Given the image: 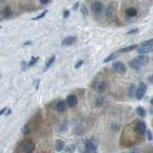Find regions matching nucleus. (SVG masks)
Wrapping results in <instances>:
<instances>
[{
  "instance_id": "obj_1",
  "label": "nucleus",
  "mask_w": 153,
  "mask_h": 153,
  "mask_svg": "<svg viewBox=\"0 0 153 153\" xmlns=\"http://www.w3.org/2000/svg\"><path fill=\"white\" fill-rule=\"evenodd\" d=\"M146 83L141 82L139 84V87L136 89V92H135V97L137 98V100H142L146 94Z\"/></svg>"
},
{
  "instance_id": "obj_2",
  "label": "nucleus",
  "mask_w": 153,
  "mask_h": 153,
  "mask_svg": "<svg viewBox=\"0 0 153 153\" xmlns=\"http://www.w3.org/2000/svg\"><path fill=\"white\" fill-rule=\"evenodd\" d=\"M116 16V9H115V5L114 3L110 4L108 6V8L106 9V18L109 20V21H113L115 19Z\"/></svg>"
},
{
  "instance_id": "obj_3",
  "label": "nucleus",
  "mask_w": 153,
  "mask_h": 153,
  "mask_svg": "<svg viewBox=\"0 0 153 153\" xmlns=\"http://www.w3.org/2000/svg\"><path fill=\"white\" fill-rule=\"evenodd\" d=\"M113 70L115 71L116 73L122 75L126 72V66L122 63V62L117 61V62H114L113 63Z\"/></svg>"
},
{
  "instance_id": "obj_4",
  "label": "nucleus",
  "mask_w": 153,
  "mask_h": 153,
  "mask_svg": "<svg viewBox=\"0 0 153 153\" xmlns=\"http://www.w3.org/2000/svg\"><path fill=\"white\" fill-rule=\"evenodd\" d=\"M146 130V124L143 121H138L135 126V131L139 135H143Z\"/></svg>"
},
{
  "instance_id": "obj_5",
  "label": "nucleus",
  "mask_w": 153,
  "mask_h": 153,
  "mask_svg": "<svg viewBox=\"0 0 153 153\" xmlns=\"http://www.w3.org/2000/svg\"><path fill=\"white\" fill-rule=\"evenodd\" d=\"M85 149H86V151L89 153L97 152V143H95V141L89 140L85 143Z\"/></svg>"
},
{
  "instance_id": "obj_6",
  "label": "nucleus",
  "mask_w": 153,
  "mask_h": 153,
  "mask_svg": "<svg viewBox=\"0 0 153 153\" xmlns=\"http://www.w3.org/2000/svg\"><path fill=\"white\" fill-rule=\"evenodd\" d=\"M135 61H136L138 65L141 67V66H145V65H146L148 63V62H149V58L143 54V55H140L139 56H137V58H135Z\"/></svg>"
},
{
  "instance_id": "obj_7",
  "label": "nucleus",
  "mask_w": 153,
  "mask_h": 153,
  "mask_svg": "<svg viewBox=\"0 0 153 153\" xmlns=\"http://www.w3.org/2000/svg\"><path fill=\"white\" fill-rule=\"evenodd\" d=\"M66 103L69 107H75L78 104V98L75 95H69L66 99Z\"/></svg>"
},
{
  "instance_id": "obj_8",
  "label": "nucleus",
  "mask_w": 153,
  "mask_h": 153,
  "mask_svg": "<svg viewBox=\"0 0 153 153\" xmlns=\"http://www.w3.org/2000/svg\"><path fill=\"white\" fill-rule=\"evenodd\" d=\"M153 50V45H141L140 48H138V53L141 55L143 54H148L152 52Z\"/></svg>"
},
{
  "instance_id": "obj_9",
  "label": "nucleus",
  "mask_w": 153,
  "mask_h": 153,
  "mask_svg": "<svg viewBox=\"0 0 153 153\" xmlns=\"http://www.w3.org/2000/svg\"><path fill=\"white\" fill-rule=\"evenodd\" d=\"M92 8H93V11H94V13L95 14H100L103 13V4L100 1H97V2H95L94 4L92 5Z\"/></svg>"
},
{
  "instance_id": "obj_10",
  "label": "nucleus",
  "mask_w": 153,
  "mask_h": 153,
  "mask_svg": "<svg viewBox=\"0 0 153 153\" xmlns=\"http://www.w3.org/2000/svg\"><path fill=\"white\" fill-rule=\"evenodd\" d=\"M67 103H66V101H59L58 103H56V109L58 110V112L59 113H62V112H65L66 109H67Z\"/></svg>"
},
{
  "instance_id": "obj_11",
  "label": "nucleus",
  "mask_w": 153,
  "mask_h": 153,
  "mask_svg": "<svg viewBox=\"0 0 153 153\" xmlns=\"http://www.w3.org/2000/svg\"><path fill=\"white\" fill-rule=\"evenodd\" d=\"M76 40H77V38L75 37H68L62 40L61 45L62 46H70V45L74 44L75 42H76Z\"/></svg>"
},
{
  "instance_id": "obj_12",
  "label": "nucleus",
  "mask_w": 153,
  "mask_h": 153,
  "mask_svg": "<svg viewBox=\"0 0 153 153\" xmlns=\"http://www.w3.org/2000/svg\"><path fill=\"white\" fill-rule=\"evenodd\" d=\"M35 143H32V142H28V143H26L25 145H24V151L25 152H28V153H31L35 150Z\"/></svg>"
},
{
  "instance_id": "obj_13",
  "label": "nucleus",
  "mask_w": 153,
  "mask_h": 153,
  "mask_svg": "<svg viewBox=\"0 0 153 153\" xmlns=\"http://www.w3.org/2000/svg\"><path fill=\"white\" fill-rule=\"evenodd\" d=\"M55 148L56 151H61L63 150L65 148V143L61 140H56L55 143Z\"/></svg>"
},
{
  "instance_id": "obj_14",
  "label": "nucleus",
  "mask_w": 153,
  "mask_h": 153,
  "mask_svg": "<svg viewBox=\"0 0 153 153\" xmlns=\"http://www.w3.org/2000/svg\"><path fill=\"white\" fill-rule=\"evenodd\" d=\"M137 47H138L137 44L130 45V46H127V47H124V48H122V49H120L118 51V53H128V52H131V51H133V50L136 49Z\"/></svg>"
},
{
  "instance_id": "obj_15",
  "label": "nucleus",
  "mask_w": 153,
  "mask_h": 153,
  "mask_svg": "<svg viewBox=\"0 0 153 153\" xmlns=\"http://www.w3.org/2000/svg\"><path fill=\"white\" fill-rule=\"evenodd\" d=\"M125 14L129 17H134L137 16V10L135 8H128L126 11H125Z\"/></svg>"
},
{
  "instance_id": "obj_16",
  "label": "nucleus",
  "mask_w": 153,
  "mask_h": 153,
  "mask_svg": "<svg viewBox=\"0 0 153 153\" xmlns=\"http://www.w3.org/2000/svg\"><path fill=\"white\" fill-rule=\"evenodd\" d=\"M97 88H98V91L103 93L105 91V89L107 88V83L105 82H99L97 84Z\"/></svg>"
},
{
  "instance_id": "obj_17",
  "label": "nucleus",
  "mask_w": 153,
  "mask_h": 153,
  "mask_svg": "<svg viewBox=\"0 0 153 153\" xmlns=\"http://www.w3.org/2000/svg\"><path fill=\"white\" fill-rule=\"evenodd\" d=\"M117 56H118V55H117V53L110 54L108 56H106V58L103 59V62H104V63H107V62H109V61H112L117 58Z\"/></svg>"
},
{
  "instance_id": "obj_18",
  "label": "nucleus",
  "mask_w": 153,
  "mask_h": 153,
  "mask_svg": "<svg viewBox=\"0 0 153 153\" xmlns=\"http://www.w3.org/2000/svg\"><path fill=\"white\" fill-rule=\"evenodd\" d=\"M2 14L4 16V17H10L12 14H13V12H12L11 8L7 7L2 11Z\"/></svg>"
},
{
  "instance_id": "obj_19",
  "label": "nucleus",
  "mask_w": 153,
  "mask_h": 153,
  "mask_svg": "<svg viewBox=\"0 0 153 153\" xmlns=\"http://www.w3.org/2000/svg\"><path fill=\"white\" fill-rule=\"evenodd\" d=\"M55 59H56V56H53L52 58H51L49 61H47V63H46V65H45V67H44V71H46V70H48L50 67H51V65H52L53 63H54V61H55Z\"/></svg>"
},
{
  "instance_id": "obj_20",
  "label": "nucleus",
  "mask_w": 153,
  "mask_h": 153,
  "mask_svg": "<svg viewBox=\"0 0 153 153\" xmlns=\"http://www.w3.org/2000/svg\"><path fill=\"white\" fill-rule=\"evenodd\" d=\"M31 132H32V128H31V126H30L29 124L24 125V127L22 128V133L24 135H29Z\"/></svg>"
},
{
  "instance_id": "obj_21",
  "label": "nucleus",
  "mask_w": 153,
  "mask_h": 153,
  "mask_svg": "<svg viewBox=\"0 0 153 153\" xmlns=\"http://www.w3.org/2000/svg\"><path fill=\"white\" fill-rule=\"evenodd\" d=\"M136 112H137L138 115L141 116V117H146V110L143 109L142 106H139V107H138V108L136 109Z\"/></svg>"
},
{
  "instance_id": "obj_22",
  "label": "nucleus",
  "mask_w": 153,
  "mask_h": 153,
  "mask_svg": "<svg viewBox=\"0 0 153 153\" xmlns=\"http://www.w3.org/2000/svg\"><path fill=\"white\" fill-rule=\"evenodd\" d=\"M129 66H130L131 68L135 69V70H138V69L140 68V66L138 65V63L136 62V61H135V59H133V61H129Z\"/></svg>"
},
{
  "instance_id": "obj_23",
  "label": "nucleus",
  "mask_w": 153,
  "mask_h": 153,
  "mask_svg": "<svg viewBox=\"0 0 153 153\" xmlns=\"http://www.w3.org/2000/svg\"><path fill=\"white\" fill-rule=\"evenodd\" d=\"M135 92H136V88H135V85L134 84H131L130 87H129V97H134L135 96Z\"/></svg>"
},
{
  "instance_id": "obj_24",
  "label": "nucleus",
  "mask_w": 153,
  "mask_h": 153,
  "mask_svg": "<svg viewBox=\"0 0 153 153\" xmlns=\"http://www.w3.org/2000/svg\"><path fill=\"white\" fill-rule=\"evenodd\" d=\"M47 13H48V10H45V11H43L42 13H41V14H40L38 16H35V17H34V18H33V20H38V19H40V18H43V17H44V16L47 14Z\"/></svg>"
},
{
  "instance_id": "obj_25",
  "label": "nucleus",
  "mask_w": 153,
  "mask_h": 153,
  "mask_svg": "<svg viewBox=\"0 0 153 153\" xmlns=\"http://www.w3.org/2000/svg\"><path fill=\"white\" fill-rule=\"evenodd\" d=\"M104 103V99L103 98H98L97 99V101H96V105H97L98 107L99 106H101Z\"/></svg>"
},
{
  "instance_id": "obj_26",
  "label": "nucleus",
  "mask_w": 153,
  "mask_h": 153,
  "mask_svg": "<svg viewBox=\"0 0 153 153\" xmlns=\"http://www.w3.org/2000/svg\"><path fill=\"white\" fill-rule=\"evenodd\" d=\"M37 61H38V58H37V56H33V58H31V61H30V62L28 63V66L35 65V63H37Z\"/></svg>"
},
{
  "instance_id": "obj_27",
  "label": "nucleus",
  "mask_w": 153,
  "mask_h": 153,
  "mask_svg": "<svg viewBox=\"0 0 153 153\" xmlns=\"http://www.w3.org/2000/svg\"><path fill=\"white\" fill-rule=\"evenodd\" d=\"M80 12H82V16H88V10H87V8H86L84 5L82 6V8H80Z\"/></svg>"
},
{
  "instance_id": "obj_28",
  "label": "nucleus",
  "mask_w": 153,
  "mask_h": 153,
  "mask_svg": "<svg viewBox=\"0 0 153 153\" xmlns=\"http://www.w3.org/2000/svg\"><path fill=\"white\" fill-rule=\"evenodd\" d=\"M145 134H146V136H148V139L149 141L152 140V135H151V131H150V130H149V129H146Z\"/></svg>"
},
{
  "instance_id": "obj_29",
  "label": "nucleus",
  "mask_w": 153,
  "mask_h": 153,
  "mask_svg": "<svg viewBox=\"0 0 153 153\" xmlns=\"http://www.w3.org/2000/svg\"><path fill=\"white\" fill-rule=\"evenodd\" d=\"M66 150V152H73L74 150H75V146L72 145V146H69L67 148L65 149Z\"/></svg>"
},
{
  "instance_id": "obj_30",
  "label": "nucleus",
  "mask_w": 153,
  "mask_h": 153,
  "mask_svg": "<svg viewBox=\"0 0 153 153\" xmlns=\"http://www.w3.org/2000/svg\"><path fill=\"white\" fill-rule=\"evenodd\" d=\"M82 63H83V61H78L77 63H76V65H75V68H76V69H79L80 66L82 65Z\"/></svg>"
},
{
  "instance_id": "obj_31",
  "label": "nucleus",
  "mask_w": 153,
  "mask_h": 153,
  "mask_svg": "<svg viewBox=\"0 0 153 153\" xmlns=\"http://www.w3.org/2000/svg\"><path fill=\"white\" fill-rule=\"evenodd\" d=\"M138 31H139V30H138L137 28H136V29H132V30H130L129 32H127L126 34H127V35H131V34H136V33H138Z\"/></svg>"
},
{
  "instance_id": "obj_32",
  "label": "nucleus",
  "mask_w": 153,
  "mask_h": 153,
  "mask_svg": "<svg viewBox=\"0 0 153 153\" xmlns=\"http://www.w3.org/2000/svg\"><path fill=\"white\" fill-rule=\"evenodd\" d=\"M69 14H70V12L69 11H64V13H63V16H64V18H67V17L69 16Z\"/></svg>"
},
{
  "instance_id": "obj_33",
  "label": "nucleus",
  "mask_w": 153,
  "mask_h": 153,
  "mask_svg": "<svg viewBox=\"0 0 153 153\" xmlns=\"http://www.w3.org/2000/svg\"><path fill=\"white\" fill-rule=\"evenodd\" d=\"M79 6H80V3L79 2H77V3H75L74 6H73V10L74 11H76L78 8H79Z\"/></svg>"
},
{
  "instance_id": "obj_34",
  "label": "nucleus",
  "mask_w": 153,
  "mask_h": 153,
  "mask_svg": "<svg viewBox=\"0 0 153 153\" xmlns=\"http://www.w3.org/2000/svg\"><path fill=\"white\" fill-rule=\"evenodd\" d=\"M6 110H7V107H4V108H3L1 111H0V115H2V114H4V112H5Z\"/></svg>"
},
{
  "instance_id": "obj_35",
  "label": "nucleus",
  "mask_w": 153,
  "mask_h": 153,
  "mask_svg": "<svg viewBox=\"0 0 153 153\" xmlns=\"http://www.w3.org/2000/svg\"><path fill=\"white\" fill-rule=\"evenodd\" d=\"M39 1L42 3V4H46V3L49 2V0H39Z\"/></svg>"
},
{
  "instance_id": "obj_36",
  "label": "nucleus",
  "mask_w": 153,
  "mask_h": 153,
  "mask_svg": "<svg viewBox=\"0 0 153 153\" xmlns=\"http://www.w3.org/2000/svg\"><path fill=\"white\" fill-rule=\"evenodd\" d=\"M0 2H5V0H0Z\"/></svg>"
},
{
  "instance_id": "obj_37",
  "label": "nucleus",
  "mask_w": 153,
  "mask_h": 153,
  "mask_svg": "<svg viewBox=\"0 0 153 153\" xmlns=\"http://www.w3.org/2000/svg\"><path fill=\"white\" fill-rule=\"evenodd\" d=\"M0 29H1V26H0Z\"/></svg>"
}]
</instances>
